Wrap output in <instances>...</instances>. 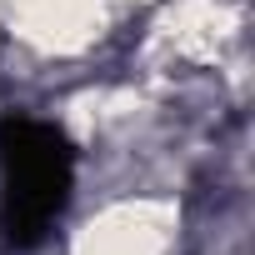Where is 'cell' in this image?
<instances>
[{"instance_id": "6da1fadb", "label": "cell", "mask_w": 255, "mask_h": 255, "mask_svg": "<svg viewBox=\"0 0 255 255\" xmlns=\"http://www.w3.org/2000/svg\"><path fill=\"white\" fill-rule=\"evenodd\" d=\"M75 185V150L50 120H0V230L10 245H35L60 220Z\"/></svg>"}]
</instances>
